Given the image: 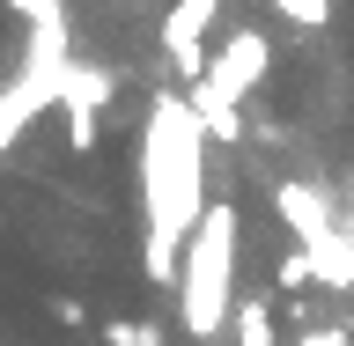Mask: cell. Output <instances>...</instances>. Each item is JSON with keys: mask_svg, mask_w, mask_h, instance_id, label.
<instances>
[{"mask_svg": "<svg viewBox=\"0 0 354 346\" xmlns=\"http://www.w3.org/2000/svg\"><path fill=\"white\" fill-rule=\"evenodd\" d=\"M199 118L185 96H155L148 110V140H140V192H148V287H177V243L185 229H199L207 214V184H199Z\"/></svg>", "mask_w": 354, "mask_h": 346, "instance_id": "cell-1", "label": "cell"}, {"mask_svg": "<svg viewBox=\"0 0 354 346\" xmlns=\"http://www.w3.org/2000/svg\"><path fill=\"white\" fill-rule=\"evenodd\" d=\"M229 280H236V206H207L177 258V295H185V339H214L229 325Z\"/></svg>", "mask_w": 354, "mask_h": 346, "instance_id": "cell-2", "label": "cell"}, {"mask_svg": "<svg viewBox=\"0 0 354 346\" xmlns=\"http://www.w3.org/2000/svg\"><path fill=\"white\" fill-rule=\"evenodd\" d=\"M221 0H170V15H162V59L170 74L185 81H207V30H214Z\"/></svg>", "mask_w": 354, "mask_h": 346, "instance_id": "cell-3", "label": "cell"}, {"mask_svg": "<svg viewBox=\"0 0 354 346\" xmlns=\"http://www.w3.org/2000/svg\"><path fill=\"white\" fill-rule=\"evenodd\" d=\"M266 59H273V52H266L259 30H236V37H229L214 59H207V81H214L221 96H236V104H243V96L266 81Z\"/></svg>", "mask_w": 354, "mask_h": 346, "instance_id": "cell-4", "label": "cell"}, {"mask_svg": "<svg viewBox=\"0 0 354 346\" xmlns=\"http://www.w3.org/2000/svg\"><path fill=\"white\" fill-rule=\"evenodd\" d=\"M59 96H66V140H74V155H88V148H96V118H104V96H111V74L82 66V74H74Z\"/></svg>", "mask_w": 354, "mask_h": 346, "instance_id": "cell-5", "label": "cell"}, {"mask_svg": "<svg viewBox=\"0 0 354 346\" xmlns=\"http://www.w3.org/2000/svg\"><path fill=\"white\" fill-rule=\"evenodd\" d=\"M273 206H281V221L295 229V251H317V243L332 236V206L310 192V184H281V192H273Z\"/></svg>", "mask_w": 354, "mask_h": 346, "instance_id": "cell-6", "label": "cell"}, {"mask_svg": "<svg viewBox=\"0 0 354 346\" xmlns=\"http://www.w3.org/2000/svg\"><path fill=\"white\" fill-rule=\"evenodd\" d=\"M185 104H192V118H199V133H207V140H229V148L243 140V110H236V96H221L214 81H192V88H185Z\"/></svg>", "mask_w": 354, "mask_h": 346, "instance_id": "cell-7", "label": "cell"}, {"mask_svg": "<svg viewBox=\"0 0 354 346\" xmlns=\"http://www.w3.org/2000/svg\"><path fill=\"white\" fill-rule=\"evenodd\" d=\"M310 265H317V287L347 295V287H354V236H347V229H332V236L310 251Z\"/></svg>", "mask_w": 354, "mask_h": 346, "instance_id": "cell-8", "label": "cell"}, {"mask_svg": "<svg viewBox=\"0 0 354 346\" xmlns=\"http://www.w3.org/2000/svg\"><path fill=\"white\" fill-rule=\"evenodd\" d=\"M229 331H236V346H281V331H273V302H266V295H251V302L229 309Z\"/></svg>", "mask_w": 354, "mask_h": 346, "instance_id": "cell-9", "label": "cell"}, {"mask_svg": "<svg viewBox=\"0 0 354 346\" xmlns=\"http://www.w3.org/2000/svg\"><path fill=\"white\" fill-rule=\"evenodd\" d=\"M8 8H15L22 22H37V30H44V44H52V52H59V44H66V8H59V0H8Z\"/></svg>", "mask_w": 354, "mask_h": 346, "instance_id": "cell-10", "label": "cell"}, {"mask_svg": "<svg viewBox=\"0 0 354 346\" xmlns=\"http://www.w3.org/2000/svg\"><path fill=\"white\" fill-rule=\"evenodd\" d=\"M273 287H281V295H303V287H317V265H310V251H288V258L273 265Z\"/></svg>", "mask_w": 354, "mask_h": 346, "instance_id": "cell-11", "label": "cell"}, {"mask_svg": "<svg viewBox=\"0 0 354 346\" xmlns=\"http://www.w3.org/2000/svg\"><path fill=\"white\" fill-rule=\"evenodd\" d=\"M104 339L111 346H162V331H155V325H133V317H111Z\"/></svg>", "mask_w": 354, "mask_h": 346, "instance_id": "cell-12", "label": "cell"}, {"mask_svg": "<svg viewBox=\"0 0 354 346\" xmlns=\"http://www.w3.org/2000/svg\"><path fill=\"white\" fill-rule=\"evenodd\" d=\"M273 8H281L288 22H303V30H325L332 22V0H273Z\"/></svg>", "mask_w": 354, "mask_h": 346, "instance_id": "cell-13", "label": "cell"}, {"mask_svg": "<svg viewBox=\"0 0 354 346\" xmlns=\"http://www.w3.org/2000/svg\"><path fill=\"white\" fill-rule=\"evenodd\" d=\"M52 317H59V325H88V309H82V295H52Z\"/></svg>", "mask_w": 354, "mask_h": 346, "instance_id": "cell-14", "label": "cell"}, {"mask_svg": "<svg viewBox=\"0 0 354 346\" xmlns=\"http://www.w3.org/2000/svg\"><path fill=\"white\" fill-rule=\"evenodd\" d=\"M295 346H347V339H339V331H303Z\"/></svg>", "mask_w": 354, "mask_h": 346, "instance_id": "cell-15", "label": "cell"}]
</instances>
